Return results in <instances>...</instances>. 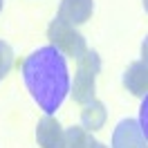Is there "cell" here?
Returning a JSON list of instances; mask_svg holds the SVG:
<instances>
[{"instance_id": "cell-1", "label": "cell", "mask_w": 148, "mask_h": 148, "mask_svg": "<svg viewBox=\"0 0 148 148\" xmlns=\"http://www.w3.org/2000/svg\"><path fill=\"white\" fill-rule=\"evenodd\" d=\"M20 74L34 101L45 114H54L70 94V70L56 47H38L20 63Z\"/></svg>"}, {"instance_id": "cell-2", "label": "cell", "mask_w": 148, "mask_h": 148, "mask_svg": "<svg viewBox=\"0 0 148 148\" xmlns=\"http://www.w3.org/2000/svg\"><path fill=\"white\" fill-rule=\"evenodd\" d=\"M101 72V56L94 49H88L79 58V67L74 74V85L70 88L74 101L85 106L88 101L94 99V83H97V74Z\"/></svg>"}, {"instance_id": "cell-3", "label": "cell", "mask_w": 148, "mask_h": 148, "mask_svg": "<svg viewBox=\"0 0 148 148\" xmlns=\"http://www.w3.org/2000/svg\"><path fill=\"white\" fill-rule=\"evenodd\" d=\"M47 38H49L52 47H56L61 54L72 56V58H76V61L88 52L85 36H83V34H79L74 25L65 23V20L58 18V16L49 23V27H47Z\"/></svg>"}, {"instance_id": "cell-4", "label": "cell", "mask_w": 148, "mask_h": 148, "mask_svg": "<svg viewBox=\"0 0 148 148\" xmlns=\"http://www.w3.org/2000/svg\"><path fill=\"white\" fill-rule=\"evenodd\" d=\"M112 148H148L137 119H123L112 132Z\"/></svg>"}, {"instance_id": "cell-5", "label": "cell", "mask_w": 148, "mask_h": 148, "mask_svg": "<svg viewBox=\"0 0 148 148\" xmlns=\"http://www.w3.org/2000/svg\"><path fill=\"white\" fill-rule=\"evenodd\" d=\"M36 141L40 148H65V130L52 114H45L36 126Z\"/></svg>"}, {"instance_id": "cell-6", "label": "cell", "mask_w": 148, "mask_h": 148, "mask_svg": "<svg viewBox=\"0 0 148 148\" xmlns=\"http://www.w3.org/2000/svg\"><path fill=\"white\" fill-rule=\"evenodd\" d=\"M92 11H94V0H61L56 16L76 27V25H83L85 20H90Z\"/></svg>"}, {"instance_id": "cell-7", "label": "cell", "mask_w": 148, "mask_h": 148, "mask_svg": "<svg viewBox=\"0 0 148 148\" xmlns=\"http://www.w3.org/2000/svg\"><path fill=\"white\" fill-rule=\"evenodd\" d=\"M123 85L135 97H146L148 94V65L144 61L130 63L126 67V72H123Z\"/></svg>"}, {"instance_id": "cell-8", "label": "cell", "mask_w": 148, "mask_h": 148, "mask_svg": "<svg viewBox=\"0 0 148 148\" xmlns=\"http://www.w3.org/2000/svg\"><path fill=\"white\" fill-rule=\"evenodd\" d=\"M106 119H108V110H106V106H103L101 101L92 99V101H88V103L83 106V112H81V123H83L85 130H90V132L101 130L103 123H106Z\"/></svg>"}, {"instance_id": "cell-9", "label": "cell", "mask_w": 148, "mask_h": 148, "mask_svg": "<svg viewBox=\"0 0 148 148\" xmlns=\"http://www.w3.org/2000/svg\"><path fill=\"white\" fill-rule=\"evenodd\" d=\"M99 141L83 126H70L65 130V148H97Z\"/></svg>"}, {"instance_id": "cell-10", "label": "cell", "mask_w": 148, "mask_h": 148, "mask_svg": "<svg viewBox=\"0 0 148 148\" xmlns=\"http://www.w3.org/2000/svg\"><path fill=\"white\" fill-rule=\"evenodd\" d=\"M11 65H14V49L9 47V43L0 40V81L9 74Z\"/></svg>"}, {"instance_id": "cell-11", "label": "cell", "mask_w": 148, "mask_h": 148, "mask_svg": "<svg viewBox=\"0 0 148 148\" xmlns=\"http://www.w3.org/2000/svg\"><path fill=\"white\" fill-rule=\"evenodd\" d=\"M139 128L144 132V137L148 139V94L144 97V101H141V108H139Z\"/></svg>"}, {"instance_id": "cell-12", "label": "cell", "mask_w": 148, "mask_h": 148, "mask_svg": "<svg viewBox=\"0 0 148 148\" xmlns=\"http://www.w3.org/2000/svg\"><path fill=\"white\" fill-rule=\"evenodd\" d=\"M141 61L148 65V36L144 38V43H141Z\"/></svg>"}, {"instance_id": "cell-13", "label": "cell", "mask_w": 148, "mask_h": 148, "mask_svg": "<svg viewBox=\"0 0 148 148\" xmlns=\"http://www.w3.org/2000/svg\"><path fill=\"white\" fill-rule=\"evenodd\" d=\"M97 148H108V146H106V144H101V141H99V146H97Z\"/></svg>"}, {"instance_id": "cell-14", "label": "cell", "mask_w": 148, "mask_h": 148, "mask_svg": "<svg viewBox=\"0 0 148 148\" xmlns=\"http://www.w3.org/2000/svg\"><path fill=\"white\" fill-rule=\"evenodd\" d=\"M144 7H146V11H148V0H144Z\"/></svg>"}, {"instance_id": "cell-15", "label": "cell", "mask_w": 148, "mask_h": 148, "mask_svg": "<svg viewBox=\"0 0 148 148\" xmlns=\"http://www.w3.org/2000/svg\"><path fill=\"white\" fill-rule=\"evenodd\" d=\"M2 2H5V0H0V9H2Z\"/></svg>"}]
</instances>
